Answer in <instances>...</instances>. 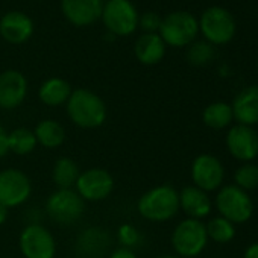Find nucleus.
<instances>
[{"instance_id": "nucleus-35", "label": "nucleus", "mask_w": 258, "mask_h": 258, "mask_svg": "<svg viewBox=\"0 0 258 258\" xmlns=\"http://www.w3.org/2000/svg\"><path fill=\"white\" fill-rule=\"evenodd\" d=\"M155 258H181V256H178V255H169V253H166V255H158V256H155Z\"/></svg>"}, {"instance_id": "nucleus-13", "label": "nucleus", "mask_w": 258, "mask_h": 258, "mask_svg": "<svg viewBox=\"0 0 258 258\" xmlns=\"http://www.w3.org/2000/svg\"><path fill=\"white\" fill-rule=\"evenodd\" d=\"M75 190L84 201L99 202L111 196L114 190V178L106 169L91 167L81 172Z\"/></svg>"}, {"instance_id": "nucleus-28", "label": "nucleus", "mask_w": 258, "mask_h": 258, "mask_svg": "<svg viewBox=\"0 0 258 258\" xmlns=\"http://www.w3.org/2000/svg\"><path fill=\"white\" fill-rule=\"evenodd\" d=\"M214 47L207 41H193L187 49V61L193 67H204L214 59Z\"/></svg>"}, {"instance_id": "nucleus-1", "label": "nucleus", "mask_w": 258, "mask_h": 258, "mask_svg": "<svg viewBox=\"0 0 258 258\" xmlns=\"http://www.w3.org/2000/svg\"><path fill=\"white\" fill-rule=\"evenodd\" d=\"M66 109L70 121L81 129L100 127L108 117L103 99L87 88L73 90L66 103Z\"/></svg>"}, {"instance_id": "nucleus-24", "label": "nucleus", "mask_w": 258, "mask_h": 258, "mask_svg": "<svg viewBox=\"0 0 258 258\" xmlns=\"http://www.w3.org/2000/svg\"><path fill=\"white\" fill-rule=\"evenodd\" d=\"M81 175L76 161L70 157H59L52 169V179L58 188H73Z\"/></svg>"}, {"instance_id": "nucleus-32", "label": "nucleus", "mask_w": 258, "mask_h": 258, "mask_svg": "<svg viewBox=\"0 0 258 258\" xmlns=\"http://www.w3.org/2000/svg\"><path fill=\"white\" fill-rule=\"evenodd\" d=\"M108 258H139V256H137V253L133 249H127V247H121L120 246V247L114 249L109 253Z\"/></svg>"}, {"instance_id": "nucleus-4", "label": "nucleus", "mask_w": 258, "mask_h": 258, "mask_svg": "<svg viewBox=\"0 0 258 258\" xmlns=\"http://www.w3.org/2000/svg\"><path fill=\"white\" fill-rule=\"evenodd\" d=\"M175 253L181 258H195L204 252L208 244L205 223L196 219L181 220L170 237Z\"/></svg>"}, {"instance_id": "nucleus-11", "label": "nucleus", "mask_w": 258, "mask_h": 258, "mask_svg": "<svg viewBox=\"0 0 258 258\" xmlns=\"http://www.w3.org/2000/svg\"><path fill=\"white\" fill-rule=\"evenodd\" d=\"M190 176L195 187L207 193L217 191L225 181V167L216 155L201 154L190 166Z\"/></svg>"}, {"instance_id": "nucleus-19", "label": "nucleus", "mask_w": 258, "mask_h": 258, "mask_svg": "<svg viewBox=\"0 0 258 258\" xmlns=\"http://www.w3.org/2000/svg\"><path fill=\"white\" fill-rule=\"evenodd\" d=\"M179 210H182L188 219L204 220L211 214L213 201L207 191L195 185H187L179 191Z\"/></svg>"}, {"instance_id": "nucleus-8", "label": "nucleus", "mask_w": 258, "mask_h": 258, "mask_svg": "<svg viewBox=\"0 0 258 258\" xmlns=\"http://www.w3.org/2000/svg\"><path fill=\"white\" fill-rule=\"evenodd\" d=\"M46 211L53 222L72 225L84 216L85 201L73 188H58L47 198Z\"/></svg>"}, {"instance_id": "nucleus-15", "label": "nucleus", "mask_w": 258, "mask_h": 258, "mask_svg": "<svg viewBox=\"0 0 258 258\" xmlns=\"http://www.w3.org/2000/svg\"><path fill=\"white\" fill-rule=\"evenodd\" d=\"M111 244V235L100 226H90L81 231L75 241L78 258H103Z\"/></svg>"}, {"instance_id": "nucleus-22", "label": "nucleus", "mask_w": 258, "mask_h": 258, "mask_svg": "<svg viewBox=\"0 0 258 258\" xmlns=\"http://www.w3.org/2000/svg\"><path fill=\"white\" fill-rule=\"evenodd\" d=\"M34 134L37 143L44 149H58L66 142V129L64 126L53 118H44L37 123Z\"/></svg>"}, {"instance_id": "nucleus-2", "label": "nucleus", "mask_w": 258, "mask_h": 258, "mask_svg": "<svg viewBox=\"0 0 258 258\" xmlns=\"http://www.w3.org/2000/svg\"><path fill=\"white\" fill-rule=\"evenodd\" d=\"M137 211L149 222H169L179 211V191L170 184L152 187L139 198Z\"/></svg>"}, {"instance_id": "nucleus-33", "label": "nucleus", "mask_w": 258, "mask_h": 258, "mask_svg": "<svg viewBox=\"0 0 258 258\" xmlns=\"http://www.w3.org/2000/svg\"><path fill=\"white\" fill-rule=\"evenodd\" d=\"M243 258H258V241L250 243L243 253Z\"/></svg>"}, {"instance_id": "nucleus-27", "label": "nucleus", "mask_w": 258, "mask_h": 258, "mask_svg": "<svg viewBox=\"0 0 258 258\" xmlns=\"http://www.w3.org/2000/svg\"><path fill=\"white\" fill-rule=\"evenodd\" d=\"M234 185L247 193L258 188V164L241 163L234 172Z\"/></svg>"}, {"instance_id": "nucleus-14", "label": "nucleus", "mask_w": 258, "mask_h": 258, "mask_svg": "<svg viewBox=\"0 0 258 258\" xmlns=\"http://www.w3.org/2000/svg\"><path fill=\"white\" fill-rule=\"evenodd\" d=\"M28 96V79L19 70L0 73V108L13 111L19 108Z\"/></svg>"}, {"instance_id": "nucleus-36", "label": "nucleus", "mask_w": 258, "mask_h": 258, "mask_svg": "<svg viewBox=\"0 0 258 258\" xmlns=\"http://www.w3.org/2000/svg\"><path fill=\"white\" fill-rule=\"evenodd\" d=\"M256 67H258V62H256Z\"/></svg>"}, {"instance_id": "nucleus-21", "label": "nucleus", "mask_w": 258, "mask_h": 258, "mask_svg": "<svg viewBox=\"0 0 258 258\" xmlns=\"http://www.w3.org/2000/svg\"><path fill=\"white\" fill-rule=\"evenodd\" d=\"M72 85L62 79V78H49L46 79L38 90V97L40 100L52 108L66 105L70 94H72Z\"/></svg>"}, {"instance_id": "nucleus-34", "label": "nucleus", "mask_w": 258, "mask_h": 258, "mask_svg": "<svg viewBox=\"0 0 258 258\" xmlns=\"http://www.w3.org/2000/svg\"><path fill=\"white\" fill-rule=\"evenodd\" d=\"M8 216H10V208H7L5 205L0 204V226L8 220Z\"/></svg>"}, {"instance_id": "nucleus-9", "label": "nucleus", "mask_w": 258, "mask_h": 258, "mask_svg": "<svg viewBox=\"0 0 258 258\" xmlns=\"http://www.w3.org/2000/svg\"><path fill=\"white\" fill-rule=\"evenodd\" d=\"M19 247L25 258H55L56 255L55 237L46 226L37 222L22 229Z\"/></svg>"}, {"instance_id": "nucleus-25", "label": "nucleus", "mask_w": 258, "mask_h": 258, "mask_svg": "<svg viewBox=\"0 0 258 258\" xmlns=\"http://www.w3.org/2000/svg\"><path fill=\"white\" fill-rule=\"evenodd\" d=\"M8 145L10 152L20 157L32 154L38 146L34 131H31L28 127H16L14 131L8 133Z\"/></svg>"}, {"instance_id": "nucleus-26", "label": "nucleus", "mask_w": 258, "mask_h": 258, "mask_svg": "<svg viewBox=\"0 0 258 258\" xmlns=\"http://www.w3.org/2000/svg\"><path fill=\"white\" fill-rule=\"evenodd\" d=\"M205 229H207L208 240L217 244H226L232 241L235 237V225L222 216L211 217L205 223Z\"/></svg>"}, {"instance_id": "nucleus-30", "label": "nucleus", "mask_w": 258, "mask_h": 258, "mask_svg": "<svg viewBox=\"0 0 258 258\" xmlns=\"http://www.w3.org/2000/svg\"><path fill=\"white\" fill-rule=\"evenodd\" d=\"M161 22H163V17H160V14L149 11L140 16L139 26L145 31V34H158Z\"/></svg>"}, {"instance_id": "nucleus-10", "label": "nucleus", "mask_w": 258, "mask_h": 258, "mask_svg": "<svg viewBox=\"0 0 258 258\" xmlns=\"http://www.w3.org/2000/svg\"><path fill=\"white\" fill-rule=\"evenodd\" d=\"M32 195V182L20 169H4L0 172V204L7 208L20 207Z\"/></svg>"}, {"instance_id": "nucleus-5", "label": "nucleus", "mask_w": 258, "mask_h": 258, "mask_svg": "<svg viewBox=\"0 0 258 258\" xmlns=\"http://www.w3.org/2000/svg\"><path fill=\"white\" fill-rule=\"evenodd\" d=\"M199 22V32H202L207 43L214 46L228 44L237 32V22L234 16L223 7L207 8Z\"/></svg>"}, {"instance_id": "nucleus-31", "label": "nucleus", "mask_w": 258, "mask_h": 258, "mask_svg": "<svg viewBox=\"0 0 258 258\" xmlns=\"http://www.w3.org/2000/svg\"><path fill=\"white\" fill-rule=\"evenodd\" d=\"M10 152V145H8V133L7 129L0 124V160L4 157H7V154Z\"/></svg>"}, {"instance_id": "nucleus-6", "label": "nucleus", "mask_w": 258, "mask_h": 258, "mask_svg": "<svg viewBox=\"0 0 258 258\" xmlns=\"http://www.w3.org/2000/svg\"><path fill=\"white\" fill-rule=\"evenodd\" d=\"M158 34L166 46L187 47L196 41L199 34V22L187 11H173L163 19Z\"/></svg>"}, {"instance_id": "nucleus-29", "label": "nucleus", "mask_w": 258, "mask_h": 258, "mask_svg": "<svg viewBox=\"0 0 258 258\" xmlns=\"http://www.w3.org/2000/svg\"><path fill=\"white\" fill-rule=\"evenodd\" d=\"M117 240L121 244V247H127L133 249L136 246H139L143 240L142 232L131 223H123L118 226L117 229Z\"/></svg>"}, {"instance_id": "nucleus-12", "label": "nucleus", "mask_w": 258, "mask_h": 258, "mask_svg": "<svg viewBox=\"0 0 258 258\" xmlns=\"http://www.w3.org/2000/svg\"><path fill=\"white\" fill-rule=\"evenodd\" d=\"M225 145L232 158L240 163H253L258 157V131L252 126L232 124L225 137Z\"/></svg>"}, {"instance_id": "nucleus-16", "label": "nucleus", "mask_w": 258, "mask_h": 258, "mask_svg": "<svg viewBox=\"0 0 258 258\" xmlns=\"http://www.w3.org/2000/svg\"><path fill=\"white\" fill-rule=\"evenodd\" d=\"M102 0H61L64 17L78 28L96 23L102 16Z\"/></svg>"}, {"instance_id": "nucleus-7", "label": "nucleus", "mask_w": 258, "mask_h": 258, "mask_svg": "<svg viewBox=\"0 0 258 258\" xmlns=\"http://www.w3.org/2000/svg\"><path fill=\"white\" fill-rule=\"evenodd\" d=\"M105 28L114 37H129L139 28V13L129 0H108L100 16Z\"/></svg>"}, {"instance_id": "nucleus-17", "label": "nucleus", "mask_w": 258, "mask_h": 258, "mask_svg": "<svg viewBox=\"0 0 258 258\" xmlns=\"http://www.w3.org/2000/svg\"><path fill=\"white\" fill-rule=\"evenodd\" d=\"M34 34V22L20 11H10L0 19V35L10 44H23Z\"/></svg>"}, {"instance_id": "nucleus-18", "label": "nucleus", "mask_w": 258, "mask_h": 258, "mask_svg": "<svg viewBox=\"0 0 258 258\" xmlns=\"http://www.w3.org/2000/svg\"><path fill=\"white\" fill-rule=\"evenodd\" d=\"M234 121L255 127L258 124V85L244 87L237 93L232 103Z\"/></svg>"}, {"instance_id": "nucleus-23", "label": "nucleus", "mask_w": 258, "mask_h": 258, "mask_svg": "<svg viewBox=\"0 0 258 258\" xmlns=\"http://www.w3.org/2000/svg\"><path fill=\"white\" fill-rule=\"evenodd\" d=\"M202 121L207 127L214 129V131H222V129L231 127L234 121L231 103L217 100L207 105L202 111Z\"/></svg>"}, {"instance_id": "nucleus-3", "label": "nucleus", "mask_w": 258, "mask_h": 258, "mask_svg": "<svg viewBox=\"0 0 258 258\" xmlns=\"http://www.w3.org/2000/svg\"><path fill=\"white\" fill-rule=\"evenodd\" d=\"M214 207L219 216L228 219L234 225H243L253 216V202L247 191L234 184L222 185L214 198Z\"/></svg>"}, {"instance_id": "nucleus-20", "label": "nucleus", "mask_w": 258, "mask_h": 258, "mask_svg": "<svg viewBox=\"0 0 258 258\" xmlns=\"http://www.w3.org/2000/svg\"><path fill=\"white\" fill-rule=\"evenodd\" d=\"M134 55L143 66H157L166 55V44L160 34H142L134 44Z\"/></svg>"}]
</instances>
